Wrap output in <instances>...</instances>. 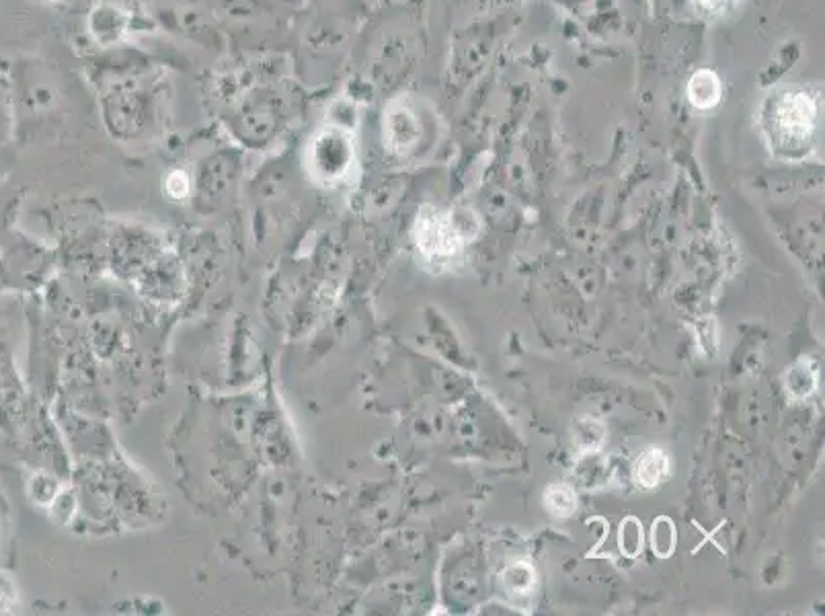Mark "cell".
Returning a JSON list of instances; mask_svg holds the SVG:
<instances>
[{
  "mask_svg": "<svg viewBox=\"0 0 825 616\" xmlns=\"http://www.w3.org/2000/svg\"><path fill=\"white\" fill-rule=\"evenodd\" d=\"M776 120L780 134L791 140H805L813 134L815 103L805 93L787 95L776 109Z\"/></svg>",
  "mask_w": 825,
  "mask_h": 616,
  "instance_id": "obj_1",
  "label": "cell"
},
{
  "mask_svg": "<svg viewBox=\"0 0 825 616\" xmlns=\"http://www.w3.org/2000/svg\"><path fill=\"white\" fill-rule=\"evenodd\" d=\"M688 97L692 105L700 109H711L721 99V83L711 70H698L688 83Z\"/></svg>",
  "mask_w": 825,
  "mask_h": 616,
  "instance_id": "obj_2",
  "label": "cell"
},
{
  "mask_svg": "<svg viewBox=\"0 0 825 616\" xmlns=\"http://www.w3.org/2000/svg\"><path fill=\"white\" fill-rule=\"evenodd\" d=\"M667 475V458L659 450L645 452L637 462V481L643 487H655Z\"/></svg>",
  "mask_w": 825,
  "mask_h": 616,
  "instance_id": "obj_3",
  "label": "cell"
},
{
  "mask_svg": "<svg viewBox=\"0 0 825 616\" xmlns=\"http://www.w3.org/2000/svg\"><path fill=\"white\" fill-rule=\"evenodd\" d=\"M676 538H678L676 526H674V522H672L670 518L661 516V518H657V520L653 522L651 547H653V553H655L657 557H661V559L670 557V555L674 553V549H676Z\"/></svg>",
  "mask_w": 825,
  "mask_h": 616,
  "instance_id": "obj_4",
  "label": "cell"
},
{
  "mask_svg": "<svg viewBox=\"0 0 825 616\" xmlns=\"http://www.w3.org/2000/svg\"><path fill=\"white\" fill-rule=\"evenodd\" d=\"M618 547L622 555L631 559H635L643 551V524L635 516H628L626 520H622L618 532Z\"/></svg>",
  "mask_w": 825,
  "mask_h": 616,
  "instance_id": "obj_5",
  "label": "cell"
},
{
  "mask_svg": "<svg viewBox=\"0 0 825 616\" xmlns=\"http://www.w3.org/2000/svg\"><path fill=\"white\" fill-rule=\"evenodd\" d=\"M741 0H694L696 9L704 17H723L731 9H735Z\"/></svg>",
  "mask_w": 825,
  "mask_h": 616,
  "instance_id": "obj_6",
  "label": "cell"
},
{
  "mask_svg": "<svg viewBox=\"0 0 825 616\" xmlns=\"http://www.w3.org/2000/svg\"><path fill=\"white\" fill-rule=\"evenodd\" d=\"M167 189H169V194H171L173 198H183V196L187 194V189H189L187 175L181 173V171H175V173L169 177V181H167Z\"/></svg>",
  "mask_w": 825,
  "mask_h": 616,
  "instance_id": "obj_7",
  "label": "cell"
}]
</instances>
